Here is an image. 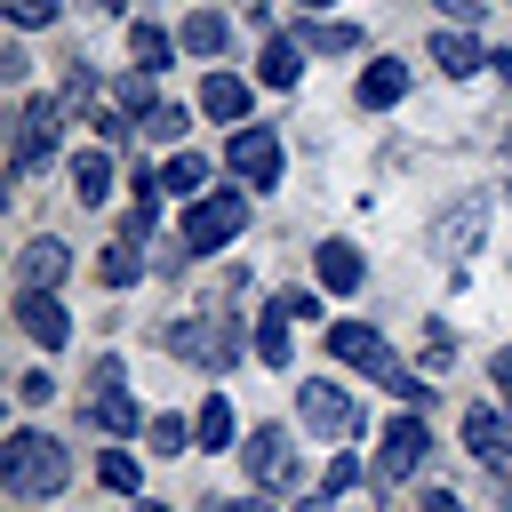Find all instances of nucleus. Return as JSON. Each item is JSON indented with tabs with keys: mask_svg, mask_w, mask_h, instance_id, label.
<instances>
[{
	"mask_svg": "<svg viewBox=\"0 0 512 512\" xmlns=\"http://www.w3.org/2000/svg\"><path fill=\"white\" fill-rule=\"evenodd\" d=\"M64 480H72V448L56 440V432H8V448H0V488L16 496V504H40V496H64Z\"/></svg>",
	"mask_w": 512,
	"mask_h": 512,
	"instance_id": "nucleus-1",
	"label": "nucleus"
},
{
	"mask_svg": "<svg viewBox=\"0 0 512 512\" xmlns=\"http://www.w3.org/2000/svg\"><path fill=\"white\" fill-rule=\"evenodd\" d=\"M248 344H256V336H248L232 312H184V320H168V352L192 360V368H208V376H224Z\"/></svg>",
	"mask_w": 512,
	"mask_h": 512,
	"instance_id": "nucleus-2",
	"label": "nucleus"
},
{
	"mask_svg": "<svg viewBox=\"0 0 512 512\" xmlns=\"http://www.w3.org/2000/svg\"><path fill=\"white\" fill-rule=\"evenodd\" d=\"M248 216H256V200H248V192H200V200L184 208V232H176V240H184L192 256H216L224 240H240V232H248Z\"/></svg>",
	"mask_w": 512,
	"mask_h": 512,
	"instance_id": "nucleus-3",
	"label": "nucleus"
},
{
	"mask_svg": "<svg viewBox=\"0 0 512 512\" xmlns=\"http://www.w3.org/2000/svg\"><path fill=\"white\" fill-rule=\"evenodd\" d=\"M64 96H24V112H16V136H8V160H16V176H32V168H48L56 160V144H64Z\"/></svg>",
	"mask_w": 512,
	"mask_h": 512,
	"instance_id": "nucleus-4",
	"label": "nucleus"
},
{
	"mask_svg": "<svg viewBox=\"0 0 512 512\" xmlns=\"http://www.w3.org/2000/svg\"><path fill=\"white\" fill-rule=\"evenodd\" d=\"M88 424L96 432H112V440H128L136 424H144V408H136V392H128V368L104 352L96 360V376H88Z\"/></svg>",
	"mask_w": 512,
	"mask_h": 512,
	"instance_id": "nucleus-5",
	"label": "nucleus"
},
{
	"mask_svg": "<svg viewBox=\"0 0 512 512\" xmlns=\"http://www.w3.org/2000/svg\"><path fill=\"white\" fill-rule=\"evenodd\" d=\"M424 456H432V432H424V416L408 408V416H392V424H384V448H376L368 480H376V488H392V480H416V472H424Z\"/></svg>",
	"mask_w": 512,
	"mask_h": 512,
	"instance_id": "nucleus-6",
	"label": "nucleus"
},
{
	"mask_svg": "<svg viewBox=\"0 0 512 512\" xmlns=\"http://www.w3.org/2000/svg\"><path fill=\"white\" fill-rule=\"evenodd\" d=\"M240 464H248L256 488H296V480H304V456H296V440H288L280 424H256L248 448H240Z\"/></svg>",
	"mask_w": 512,
	"mask_h": 512,
	"instance_id": "nucleus-7",
	"label": "nucleus"
},
{
	"mask_svg": "<svg viewBox=\"0 0 512 512\" xmlns=\"http://www.w3.org/2000/svg\"><path fill=\"white\" fill-rule=\"evenodd\" d=\"M224 160H232V176H240L248 192H272V184H280V136H272V128H232Z\"/></svg>",
	"mask_w": 512,
	"mask_h": 512,
	"instance_id": "nucleus-8",
	"label": "nucleus"
},
{
	"mask_svg": "<svg viewBox=\"0 0 512 512\" xmlns=\"http://www.w3.org/2000/svg\"><path fill=\"white\" fill-rule=\"evenodd\" d=\"M296 416H304L312 432H328V440H352V432H360V400L336 392V384H320V376L296 384Z\"/></svg>",
	"mask_w": 512,
	"mask_h": 512,
	"instance_id": "nucleus-9",
	"label": "nucleus"
},
{
	"mask_svg": "<svg viewBox=\"0 0 512 512\" xmlns=\"http://www.w3.org/2000/svg\"><path fill=\"white\" fill-rule=\"evenodd\" d=\"M16 320H24V336H32L40 352H56V344L72 336V312H64L56 288H16Z\"/></svg>",
	"mask_w": 512,
	"mask_h": 512,
	"instance_id": "nucleus-10",
	"label": "nucleus"
},
{
	"mask_svg": "<svg viewBox=\"0 0 512 512\" xmlns=\"http://www.w3.org/2000/svg\"><path fill=\"white\" fill-rule=\"evenodd\" d=\"M328 352H336L344 368H368V376H384V368H392V344H384L368 320H336V328H328Z\"/></svg>",
	"mask_w": 512,
	"mask_h": 512,
	"instance_id": "nucleus-11",
	"label": "nucleus"
},
{
	"mask_svg": "<svg viewBox=\"0 0 512 512\" xmlns=\"http://www.w3.org/2000/svg\"><path fill=\"white\" fill-rule=\"evenodd\" d=\"M312 280H320L328 296H360L368 264H360V248H352V240H320V248H312Z\"/></svg>",
	"mask_w": 512,
	"mask_h": 512,
	"instance_id": "nucleus-12",
	"label": "nucleus"
},
{
	"mask_svg": "<svg viewBox=\"0 0 512 512\" xmlns=\"http://www.w3.org/2000/svg\"><path fill=\"white\" fill-rule=\"evenodd\" d=\"M64 272H72V248L64 240H32L16 256V288H64Z\"/></svg>",
	"mask_w": 512,
	"mask_h": 512,
	"instance_id": "nucleus-13",
	"label": "nucleus"
},
{
	"mask_svg": "<svg viewBox=\"0 0 512 512\" xmlns=\"http://www.w3.org/2000/svg\"><path fill=\"white\" fill-rule=\"evenodd\" d=\"M72 200H80V208H104V200H112V144L72 152Z\"/></svg>",
	"mask_w": 512,
	"mask_h": 512,
	"instance_id": "nucleus-14",
	"label": "nucleus"
},
{
	"mask_svg": "<svg viewBox=\"0 0 512 512\" xmlns=\"http://www.w3.org/2000/svg\"><path fill=\"white\" fill-rule=\"evenodd\" d=\"M432 64H440L448 80H464V72H480L488 56H480V40H472V24H456V32L440 24V32H432Z\"/></svg>",
	"mask_w": 512,
	"mask_h": 512,
	"instance_id": "nucleus-15",
	"label": "nucleus"
},
{
	"mask_svg": "<svg viewBox=\"0 0 512 512\" xmlns=\"http://www.w3.org/2000/svg\"><path fill=\"white\" fill-rule=\"evenodd\" d=\"M464 448H472L480 464H504V456H512V424H504L496 408H472V416H464Z\"/></svg>",
	"mask_w": 512,
	"mask_h": 512,
	"instance_id": "nucleus-16",
	"label": "nucleus"
},
{
	"mask_svg": "<svg viewBox=\"0 0 512 512\" xmlns=\"http://www.w3.org/2000/svg\"><path fill=\"white\" fill-rule=\"evenodd\" d=\"M304 56H312L304 40H264V56H256V80H264V88H296V80H304Z\"/></svg>",
	"mask_w": 512,
	"mask_h": 512,
	"instance_id": "nucleus-17",
	"label": "nucleus"
},
{
	"mask_svg": "<svg viewBox=\"0 0 512 512\" xmlns=\"http://www.w3.org/2000/svg\"><path fill=\"white\" fill-rule=\"evenodd\" d=\"M56 96H64L72 120H96V112H104V72H96V64H64V88H56Z\"/></svg>",
	"mask_w": 512,
	"mask_h": 512,
	"instance_id": "nucleus-18",
	"label": "nucleus"
},
{
	"mask_svg": "<svg viewBox=\"0 0 512 512\" xmlns=\"http://www.w3.org/2000/svg\"><path fill=\"white\" fill-rule=\"evenodd\" d=\"M200 112L208 120H248V80L240 72H208L200 80Z\"/></svg>",
	"mask_w": 512,
	"mask_h": 512,
	"instance_id": "nucleus-19",
	"label": "nucleus"
},
{
	"mask_svg": "<svg viewBox=\"0 0 512 512\" xmlns=\"http://www.w3.org/2000/svg\"><path fill=\"white\" fill-rule=\"evenodd\" d=\"M400 96H408V64L376 56V64L360 72V104H368V112H384V104H400Z\"/></svg>",
	"mask_w": 512,
	"mask_h": 512,
	"instance_id": "nucleus-20",
	"label": "nucleus"
},
{
	"mask_svg": "<svg viewBox=\"0 0 512 512\" xmlns=\"http://www.w3.org/2000/svg\"><path fill=\"white\" fill-rule=\"evenodd\" d=\"M288 320H296L288 304H264V312H256L248 336H256V360H264V368H288Z\"/></svg>",
	"mask_w": 512,
	"mask_h": 512,
	"instance_id": "nucleus-21",
	"label": "nucleus"
},
{
	"mask_svg": "<svg viewBox=\"0 0 512 512\" xmlns=\"http://www.w3.org/2000/svg\"><path fill=\"white\" fill-rule=\"evenodd\" d=\"M480 224H488V200L472 192V200H464V208H456V216L440 224V256H472V240H480Z\"/></svg>",
	"mask_w": 512,
	"mask_h": 512,
	"instance_id": "nucleus-22",
	"label": "nucleus"
},
{
	"mask_svg": "<svg viewBox=\"0 0 512 512\" xmlns=\"http://www.w3.org/2000/svg\"><path fill=\"white\" fill-rule=\"evenodd\" d=\"M96 280H104V288H136V280H144V240H128V232H120V240L104 248Z\"/></svg>",
	"mask_w": 512,
	"mask_h": 512,
	"instance_id": "nucleus-23",
	"label": "nucleus"
},
{
	"mask_svg": "<svg viewBox=\"0 0 512 512\" xmlns=\"http://www.w3.org/2000/svg\"><path fill=\"white\" fill-rule=\"evenodd\" d=\"M176 40H184V48H192V56H224V40H232V24H224V16H216V8H192V16H184V32H176Z\"/></svg>",
	"mask_w": 512,
	"mask_h": 512,
	"instance_id": "nucleus-24",
	"label": "nucleus"
},
{
	"mask_svg": "<svg viewBox=\"0 0 512 512\" xmlns=\"http://www.w3.org/2000/svg\"><path fill=\"white\" fill-rule=\"evenodd\" d=\"M232 432H240V424H232V400H224V392H208V400H200V416H192V440H200V448H232Z\"/></svg>",
	"mask_w": 512,
	"mask_h": 512,
	"instance_id": "nucleus-25",
	"label": "nucleus"
},
{
	"mask_svg": "<svg viewBox=\"0 0 512 512\" xmlns=\"http://www.w3.org/2000/svg\"><path fill=\"white\" fill-rule=\"evenodd\" d=\"M128 56H136L144 72H168V56H176V40H168L160 24H144V16H136V24H128Z\"/></svg>",
	"mask_w": 512,
	"mask_h": 512,
	"instance_id": "nucleus-26",
	"label": "nucleus"
},
{
	"mask_svg": "<svg viewBox=\"0 0 512 512\" xmlns=\"http://www.w3.org/2000/svg\"><path fill=\"white\" fill-rule=\"evenodd\" d=\"M96 480H104L112 496H136V488H144V464H136L128 448H104V456H96Z\"/></svg>",
	"mask_w": 512,
	"mask_h": 512,
	"instance_id": "nucleus-27",
	"label": "nucleus"
},
{
	"mask_svg": "<svg viewBox=\"0 0 512 512\" xmlns=\"http://www.w3.org/2000/svg\"><path fill=\"white\" fill-rule=\"evenodd\" d=\"M296 40H304V48H320V56H352V48H360V24H320V16H312Z\"/></svg>",
	"mask_w": 512,
	"mask_h": 512,
	"instance_id": "nucleus-28",
	"label": "nucleus"
},
{
	"mask_svg": "<svg viewBox=\"0 0 512 512\" xmlns=\"http://www.w3.org/2000/svg\"><path fill=\"white\" fill-rule=\"evenodd\" d=\"M160 184H168V192H184V200H200V184H208V160H200V152H176V160L160 168Z\"/></svg>",
	"mask_w": 512,
	"mask_h": 512,
	"instance_id": "nucleus-29",
	"label": "nucleus"
},
{
	"mask_svg": "<svg viewBox=\"0 0 512 512\" xmlns=\"http://www.w3.org/2000/svg\"><path fill=\"white\" fill-rule=\"evenodd\" d=\"M376 384H384V392H392V400H400V408H432V384H424V376H416V368H400V360H392V368H384V376H376Z\"/></svg>",
	"mask_w": 512,
	"mask_h": 512,
	"instance_id": "nucleus-30",
	"label": "nucleus"
},
{
	"mask_svg": "<svg viewBox=\"0 0 512 512\" xmlns=\"http://www.w3.org/2000/svg\"><path fill=\"white\" fill-rule=\"evenodd\" d=\"M112 104L144 120V112H152V72H144V64H136V72H120V80H112Z\"/></svg>",
	"mask_w": 512,
	"mask_h": 512,
	"instance_id": "nucleus-31",
	"label": "nucleus"
},
{
	"mask_svg": "<svg viewBox=\"0 0 512 512\" xmlns=\"http://www.w3.org/2000/svg\"><path fill=\"white\" fill-rule=\"evenodd\" d=\"M144 136H160V144H184V136H192V112H184V104H152V112H144Z\"/></svg>",
	"mask_w": 512,
	"mask_h": 512,
	"instance_id": "nucleus-32",
	"label": "nucleus"
},
{
	"mask_svg": "<svg viewBox=\"0 0 512 512\" xmlns=\"http://www.w3.org/2000/svg\"><path fill=\"white\" fill-rule=\"evenodd\" d=\"M0 16H8L16 32H40V24H56V16H64V0H0Z\"/></svg>",
	"mask_w": 512,
	"mask_h": 512,
	"instance_id": "nucleus-33",
	"label": "nucleus"
},
{
	"mask_svg": "<svg viewBox=\"0 0 512 512\" xmlns=\"http://www.w3.org/2000/svg\"><path fill=\"white\" fill-rule=\"evenodd\" d=\"M144 440H152L160 456H184V440H192V424H184V416H152V424H144Z\"/></svg>",
	"mask_w": 512,
	"mask_h": 512,
	"instance_id": "nucleus-34",
	"label": "nucleus"
},
{
	"mask_svg": "<svg viewBox=\"0 0 512 512\" xmlns=\"http://www.w3.org/2000/svg\"><path fill=\"white\" fill-rule=\"evenodd\" d=\"M16 400H24V408H48V400H56V376H40V368L16 376Z\"/></svg>",
	"mask_w": 512,
	"mask_h": 512,
	"instance_id": "nucleus-35",
	"label": "nucleus"
},
{
	"mask_svg": "<svg viewBox=\"0 0 512 512\" xmlns=\"http://www.w3.org/2000/svg\"><path fill=\"white\" fill-rule=\"evenodd\" d=\"M344 488H360V456H336L328 464V496H344Z\"/></svg>",
	"mask_w": 512,
	"mask_h": 512,
	"instance_id": "nucleus-36",
	"label": "nucleus"
},
{
	"mask_svg": "<svg viewBox=\"0 0 512 512\" xmlns=\"http://www.w3.org/2000/svg\"><path fill=\"white\" fill-rule=\"evenodd\" d=\"M424 360H456V336L448 328H424Z\"/></svg>",
	"mask_w": 512,
	"mask_h": 512,
	"instance_id": "nucleus-37",
	"label": "nucleus"
},
{
	"mask_svg": "<svg viewBox=\"0 0 512 512\" xmlns=\"http://www.w3.org/2000/svg\"><path fill=\"white\" fill-rule=\"evenodd\" d=\"M416 512H464V496H456V488H424V504H416Z\"/></svg>",
	"mask_w": 512,
	"mask_h": 512,
	"instance_id": "nucleus-38",
	"label": "nucleus"
},
{
	"mask_svg": "<svg viewBox=\"0 0 512 512\" xmlns=\"http://www.w3.org/2000/svg\"><path fill=\"white\" fill-rule=\"evenodd\" d=\"M208 512H272V504H264V488H256V496H216Z\"/></svg>",
	"mask_w": 512,
	"mask_h": 512,
	"instance_id": "nucleus-39",
	"label": "nucleus"
},
{
	"mask_svg": "<svg viewBox=\"0 0 512 512\" xmlns=\"http://www.w3.org/2000/svg\"><path fill=\"white\" fill-rule=\"evenodd\" d=\"M440 16L448 24H480V0H440Z\"/></svg>",
	"mask_w": 512,
	"mask_h": 512,
	"instance_id": "nucleus-40",
	"label": "nucleus"
},
{
	"mask_svg": "<svg viewBox=\"0 0 512 512\" xmlns=\"http://www.w3.org/2000/svg\"><path fill=\"white\" fill-rule=\"evenodd\" d=\"M496 504L512 512V464H496Z\"/></svg>",
	"mask_w": 512,
	"mask_h": 512,
	"instance_id": "nucleus-41",
	"label": "nucleus"
},
{
	"mask_svg": "<svg viewBox=\"0 0 512 512\" xmlns=\"http://www.w3.org/2000/svg\"><path fill=\"white\" fill-rule=\"evenodd\" d=\"M296 512H328V488H320V496H304V504H296Z\"/></svg>",
	"mask_w": 512,
	"mask_h": 512,
	"instance_id": "nucleus-42",
	"label": "nucleus"
},
{
	"mask_svg": "<svg viewBox=\"0 0 512 512\" xmlns=\"http://www.w3.org/2000/svg\"><path fill=\"white\" fill-rule=\"evenodd\" d=\"M488 64H496V72H504V80H512V48H504V56H488Z\"/></svg>",
	"mask_w": 512,
	"mask_h": 512,
	"instance_id": "nucleus-43",
	"label": "nucleus"
},
{
	"mask_svg": "<svg viewBox=\"0 0 512 512\" xmlns=\"http://www.w3.org/2000/svg\"><path fill=\"white\" fill-rule=\"evenodd\" d=\"M88 8H128V0H88Z\"/></svg>",
	"mask_w": 512,
	"mask_h": 512,
	"instance_id": "nucleus-44",
	"label": "nucleus"
},
{
	"mask_svg": "<svg viewBox=\"0 0 512 512\" xmlns=\"http://www.w3.org/2000/svg\"><path fill=\"white\" fill-rule=\"evenodd\" d=\"M136 512H168V504H136Z\"/></svg>",
	"mask_w": 512,
	"mask_h": 512,
	"instance_id": "nucleus-45",
	"label": "nucleus"
}]
</instances>
